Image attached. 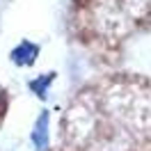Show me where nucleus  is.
<instances>
[{"label":"nucleus","instance_id":"nucleus-1","mask_svg":"<svg viewBox=\"0 0 151 151\" xmlns=\"http://www.w3.org/2000/svg\"><path fill=\"white\" fill-rule=\"evenodd\" d=\"M12 55H14V62H16V64H32V62H35V55H37V46H32L30 41H23Z\"/></svg>","mask_w":151,"mask_h":151},{"label":"nucleus","instance_id":"nucleus-2","mask_svg":"<svg viewBox=\"0 0 151 151\" xmlns=\"http://www.w3.org/2000/svg\"><path fill=\"white\" fill-rule=\"evenodd\" d=\"M2 103H5V94H2V87H0V108H2Z\"/></svg>","mask_w":151,"mask_h":151}]
</instances>
